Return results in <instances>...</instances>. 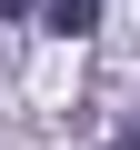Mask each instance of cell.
<instances>
[{
    "instance_id": "2",
    "label": "cell",
    "mask_w": 140,
    "mask_h": 150,
    "mask_svg": "<svg viewBox=\"0 0 140 150\" xmlns=\"http://www.w3.org/2000/svg\"><path fill=\"white\" fill-rule=\"evenodd\" d=\"M0 10H10V20H40V0H0Z\"/></svg>"
},
{
    "instance_id": "1",
    "label": "cell",
    "mask_w": 140,
    "mask_h": 150,
    "mask_svg": "<svg viewBox=\"0 0 140 150\" xmlns=\"http://www.w3.org/2000/svg\"><path fill=\"white\" fill-rule=\"evenodd\" d=\"M40 30H60V40L100 30V0H40Z\"/></svg>"
},
{
    "instance_id": "3",
    "label": "cell",
    "mask_w": 140,
    "mask_h": 150,
    "mask_svg": "<svg viewBox=\"0 0 140 150\" xmlns=\"http://www.w3.org/2000/svg\"><path fill=\"white\" fill-rule=\"evenodd\" d=\"M110 150H140V130H120V140H110Z\"/></svg>"
}]
</instances>
